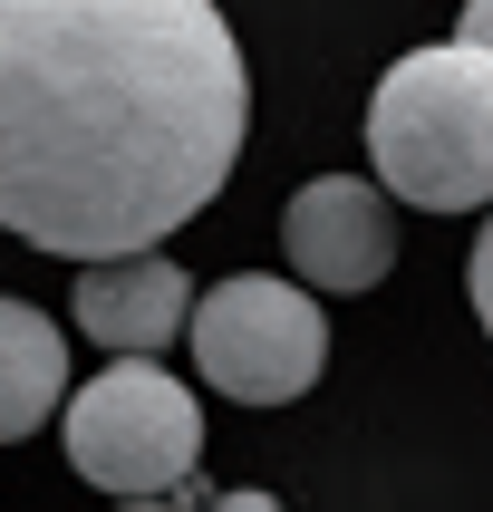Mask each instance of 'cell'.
Masks as SVG:
<instances>
[{
	"label": "cell",
	"mask_w": 493,
	"mask_h": 512,
	"mask_svg": "<svg viewBox=\"0 0 493 512\" xmlns=\"http://www.w3.org/2000/svg\"><path fill=\"white\" fill-rule=\"evenodd\" d=\"M252 68L213 0H0V232L145 252L232 184Z\"/></svg>",
	"instance_id": "cell-1"
},
{
	"label": "cell",
	"mask_w": 493,
	"mask_h": 512,
	"mask_svg": "<svg viewBox=\"0 0 493 512\" xmlns=\"http://www.w3.org/2000/svg\"><path fill=\"white\" fill-rule=\"evenodd\" d=\"M368 165L416 213H484L493 203V49L484 39L416 49L377 78Z\"/></svg>",
	"instance_id": "cell-2"
},
{
	"label": "cell",
	"mask_w": 493,
	"mask_h": 512,
	"mask_svg": "<svg viewBox=\"0 0 493 512\" xmlns=\"http://www.w3.org/2000/svg\"><path fill=\"white\" fill-rule=\"evenodd\" d=\"M68 464H78L97 493H174L184 474L203 464V416H194V387L165 377L155 358H116L107 377H87L68 397Z\"/></svg>",
	"instance_id": "cell-3"
},
{
	"label": "cell",
	"mask_w": 493,
	"mask_h": 512,
	"mask_svg": "<svg viewBox=\"0 0 493 512\" xmlns=\"http://www.w3.org/2000/svg\"><path fill=\"white\" fill-rule=\"evenodd\" d=\"M194 368L232 406H290L329 368V319L310 290L271 281V271H232L194 300Z\"/></svg>",
	"instance_id": "cell-4"
},
{
	"label": "cell",
	"mask_w": 493,
	"mask_h": 512,
	"mask_svg": "<svg viewBox=\"0 0 493 512\" xmlns=\"http://www.w3.org/2000/svg\"><path fill=\"white\" fill-rule=\"evenodd\" d=\"M281 252L310 290H377L397 261V213L368 174H310L281 213Z\"/></svg>",
	"instance_id": "cell-5"
},
{
	"label": "cell",
	"mask_w": 493,
	"mask_h": 512,
	"mask_svg": "<svg viewBox=\"0 0 493 512\" xmlns=\"http://www.w3.org/2000/svg\"><path fill=\"white\" fill-rule=\"evenodd\" d=\"M68 319H78V329L107 348V358H155V348L184 339L194 290H184V271H174V261L145 242V252L87 261V271H78V300H68Z\"/></svg>",
	"instance_id": "cell-6"
},
{
	"label": "cell",
	"mask_w": 493,
	"mask_h": 512,
	"mask_svg": "<svg viewBox=\"0 0 493 512\" xmlns=\"http://www.w3.org/2000/svg\"><path fill=\"white\" fill-rule=\"evenodd\" d=\"M68 406V339H58L49 310L29 300H0V445L39 435Z\"/></svg>",
	"instance_id": "cell-7"
},
{
	"label": "cell",
	"mask_w": 493,
	"mask_h": 512,
	"mask_svg": "<svg viewBox=\"0 0 493 512\" xmlns=\"http://www.w3.org/2000/svg\"><path fill=\"white\" fill-rule=\"evenodd\" d=\"M464 290H474V319H484V339H493V213H484V232H474V261H464Z\"/></svg>",
	"instance_id": "cell-8"
},
{
	"label": "cell",
	"mask_w": 493,
	"mask_h": 512,
	"mask_svg": "<svg viewBox=\"0 0 493 512\" xmlns=\"http://www.w3.org/2000/svg\"><path fill=\"white\" fill-rule=\"evenodd\" d=\"M455 39H484V49H493V0H464V29H455Z\"/></svg>",
	"instance_id": "cell-9"
},
{
	"label": "cell",
	"mask_w": 493,
	"mask_h": 512,
	"mask_svg": "<svg viewBox=\"0 0 493 512\" xmlns=\"http://www.w3.org/2000/svg\"><path fill=\"white\" fill-rule=\"evenodd\" d=\"M203 512H281V503H271V493H213Z\"/></svg>",
	"instance_id": "cell-10"
},
{
	"label": "cell",
	"mask_w": 493,
	"mask_h": 512,
	"mask_svg": "<svg viewBox=\"0 0 493 512\" xmlns=\"http://www.w3.org/2000/svg\"><path fill=\"white\" fill-rule=\"evenodd\" d=\"M116 512H184V503H165V493H145V503H116Z\"/></svg>",
	"instance_id": "cell-11"
}]
</instances>
